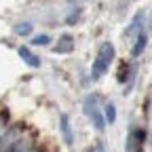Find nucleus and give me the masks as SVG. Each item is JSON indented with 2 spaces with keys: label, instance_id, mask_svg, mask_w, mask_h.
Segmentation results:
<instances>
[]
</instances>
